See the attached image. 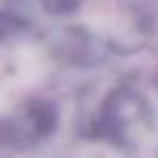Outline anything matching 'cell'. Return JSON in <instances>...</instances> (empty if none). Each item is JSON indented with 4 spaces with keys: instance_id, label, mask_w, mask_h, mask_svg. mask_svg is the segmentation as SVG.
Listing matches in <instances>:
<instances>
[{
    "instance_id": "cell-1",
    "label": "cell",
    "mask_w": 158,
    "mask_h": 158,
    "mask_svg": "<svg viewBox=\"0 0 158 158\" xmlns=\"http://www.w3.org/2000/svg\"><path fill=\"white\" fill-rule=\"evenodd\" d=\"M153 132V113L140 92L121 87L100 108L98 135L124 148H137Z\"/></svg>"
},
{
    "instance_id": "cell-2",
    "label": "cell",
    "mask_w": 158,
    "mask_h": 158,
    "mask_svg": "<svg viewBox=\"0 0 158 158\" xmlns=\"http://www.w3.org/2000/svg\"><path fill=\"white\" fill-rule=\"evenodd\" d=\"M56 124V111L42 103H32L24 108L16 118H11L6 127H0V142H13V145H29L48 135Z\"/></svg>"
},
{
    "instance_id": "cell-3",
    "label": "cell",
    "mask_w": 158,
    "mask_h": 158,
    "mask_svg": "<svg viewBox=\"0 0 158 158\" xmlns=\"http://www.w3.org/2000/svg\"><path fill=\"white\" fill-rule=\"evenodd\" d=\"M63 37L69 40V42H61V56L66 58V61L77 63V66H90V63H98L103 61V56H106V50L100 48V42L92 37H85L82 32H63Z\"/></svg>"
},
{
    "instance_id": "cell-4",
    "label": "cell",
    "mask_w": 158,
    "mask_h": 158,
    "mask_svg": "<svg viewBox=\"0 0 158 158\" xmlns=\"http://www.w3.org/2000/svg\"><path fill=\"white\" fill-rule=\"evenodd\" d=\"M50 13H71L79 6V0H42Z\"/></svg>"
}]
</instances>
